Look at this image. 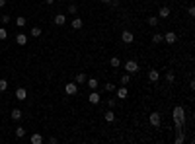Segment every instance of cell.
<instances>
[{
	"mask_svg": "<svg viewBox=\"0 0 195 144\" xmlns=\"http://www.w3.org/2000/svg\"><path fill=\"white\" fill-rule=\"evenodd\" d=\"M174 123H176V131L182 132V127L186 123V111H183L182 105H176L174 107Z\"/></svg>",
	"mask_w": 195,
	"mask_h": 144,
	"instance_id": "6da1fadb",
	"label": "cell"
},
{
	"mask_svg": "<svg viewBox=\"0 0 195 144\" xmlns=\"http://www.w3.org/2000/svg\"><path fill=\"white\" fill-rule=\"evenodd\" d=\"M125 70H127V74H137L141 70L139 62H137V61H127V62H125Z\"/></svg>",
	"mask_w": 195,
	"mask_h": 144,
	"instance_id": "7a4b0ae2",
	"label": "cell"
},
{
	"mask_svg": "<svg viewBox=\"0 0 195 144\" xmlns=\"http://www.w3.org/2000/svg\"><path fill=\"white\" fill-rule=\"evenodd\" d=\"M148 123H150L152 127H154V129H158V127L162 125V117H160V113H158V111L150 113V117H148Z\"/></svg>",
	"mask_w": 195,
	"mask_h": 144,
	"instance_id": "3957f363",
	"label": "cell"
},
{
	"mask_svg": "<svg viewBox=\"0 0 195 144\" xmlns=\"http://www.w3.org/2000/svg\"><path fill=\"white\" fill-rule=\"evenodd\" d=\"M121 41L129 45V43H133V41H135V35L131 33V31H127V29H125V31H121Z\"/></svg>",
	"mask_w": 195,
	"mask_h": 144,
	"instance_id": "277c9868",
	"label": "cell"
},
{
	"mask_svg": "<svg viewBox=\"0 0 195 144\" xmlns=\"http://www.w3.org/2000/svg\"><path fill=\"white\" fill-rule=\"evenodd\" d=\"M65 92H66L68 95H76V94H78V84H76V82L66 84V86H65Z\"/></svg>",
	"mask_w": 195,
	"mask_h": 144,
	"instance_id": "5b68a950",
	"label": "cell"
},
{
	"mask_svg": "<svg viewBox=\"0 0 195 144\" xmlns=\"http://www.w3.org/2000/svg\"><path fill=\"white\" fill-rule=\"evenodd\" d=\"M162 37H164V41H166L168 45H172V43H176V41H178V35L174 33V31H166Z\"/></svg>",
	"mask_w": 195,
	"mask_h": 144,
	"instance_id": "8992f818",
	"label": "cell"
},
{
	"mask_svg": "<svg viewBox=\"0 0 195 144\" xmlns=\"http://www.w3.org/2000/svg\"><path fill=\"white\" fill-rule=\"evenodd\" d=\"M16 99H20V101L28 99V92H25V88H18V90H16Z\"/></svg>",
	"mask_w": 195,
	"mask_h": 144,
	"instance_id": "52a82bcc",
	"label": "cell"
},
{
	"mask_svg": "<svg viewBox=\"0 0 195 144\" xmlns=\"http://www.w3.org/2000/svg\"><path fill=\"white\" fill-rule=\"evenodd\" d=\"M158 78H160L158 70H156V68H150V70H148V80H150L152 84H156V82H158Z\"/></svg>",
	"mask_w": 195,
	"mask_h": 144,
	"instance_id": "ba28073f",
	"label": "cell"
},
{
	"mask_svg": "<svg viewBox=\"0 0 195 144\" xmlns=\"http://www.w3.org/2000/svg\"><path fill=\"white\" fill-rule=\"evenodd\" d=\"M115 92H117V98L119 99H127V95H129V92H127V88H125V86L115 88Z\"/></svg>",
	"mask_w": 195,
	"mask_h": 144,
	"instance_id": "9c48e42d",
	"label": "cell"
},
{
	"mask_svg": "<svg viewBox=\"0 0 195 144\" xmlns=\"http://www.w3.org/2000/svg\"><path fill=\"white\" fill-rule=\"evenodd\" d=\"M170 6H160V12H158V18H162V20H166L168 16H170Z\"/></svg>",
	"mask_w": 195,
	"mask_h": 144,
	"instance_id": "30bf717a",
	"label": "cell"
},
{
	"mask_svg": "<svg viewBox=\"0 0 195 144\" xmlns=\"http://www.w3.org/2000/svg\"><path fill=\"white\" fill-rule=\"evenodd\" d=\"M99 101H102V98H99V94L96 92V90H92V94H90V103H92V105H98Z\"/></svg>",
	"mask_w": 195,
	"mask_h": 144,
	"instance_id": "8fae6325",
	"label": "cell"
},
{
	"mask_svg": "<svg viewBox=\"0 0 195 144\" xmlns=\"http://www.w3.org/2000/svg\"><path fill=\"white\" fill-rule=\"evenodd\" d=\"M70 25H72V29H82V25H84V20H80V18H74L70 22Z\"/></svg>",
	"mask_w": 195,
	"mask_h": 144,
	"instance_id": "7c38bea8",
	"label": "cell"
},
{
	"mask_svg": "<svg viewBox=\"0 0 195 144\" xmlns=\"http://www.w3.org/2000/svg\"><path fill=\"white\" fill-rule=\"evenodd\" d=\"M16 43H18V45H25V43H28V35H25V33H18V35H16Z\"/></svg>",
	"mask_w": 195,
	"mask_h": 144,
	"instance_id": "4fadbf2b",
	"label": "cell"
},
{
	"mask_svg": "<svg viewBox=\"0 0 195 144\" xmlns=\"http://www.w3.org/2000/svg\"><path fill=\"white\" fill-rule=\"evenodd\" d=\"M55 24H57V25H65V24H66L65 14H57V16H55Z\"/></svg>",
	"mask_w": 195,
	"mask_h": 144,
	"instance_id": "5bb4252c",
	"label": "cell"
},
{
	"mask_svg": "<svg viewBox=\"0 0 195 144\" xmlns=\"http://www.w3.org/2000/svg\"><path fill=\"white\" fill-rule=\"evenodd\" d=\"M31 144H43V136H41L39 132H35V135H31Z\"/></svg>",
	"mask_w": 195,
	"mask_h": 144,
	"instance_id": "9a60e30c",
	"label": "cell"
},
{
	"mask_svg": "<svg viewBox=\"0 0 195 144\" xmlns=\"http://www.w3.org/2000/svg\"><path fill=\"white\" fill-rule=\"evenodd\" d=\"M86 84H88V88H90V90H96V88L99 86V82H98L96 78H90V80H86Z\"/></svg>",
	"mask_w": 195,
	"mask_h": 144,
	"instance_id": "2e32d148",
	"label": "cell"
},
{
	"mask_svg": "<svg viewBox=\"0 0 195 144\" xmlns=\"http://www.w3.org/2000/svg\"><path fill=\"white\" fill-rule=\"evenodd\" d=\"M86 80H88V76H86L84 72H80V74H76V80H74V82H76V84H86Z\"/></svg>",
	"mask_w": 195,
	"mask_h": 144,
	"instance_id": "e0dca14e",
	"label": "cell"
},
{
	"mask_svg": "<svg viewBox=\"0 0 195 144\" xmlns=\"http://www.w3.org/2000/svg\"><path fill=\"white\" fill-rule=\"evenodd\" d=\"M25 24H28V20H25L24 16H18V18H16V25H18V28H25Z\"/></svg>",
	"mask_w": 195,
	"mask_h": 144,
	"instance_id": "ac0fdd59",
	"label": "cell"
},
{
	"mask_svg": "<svg viewBox=\"0 0 195 144\" xmlns=\"http://www.w3.org/2000/svg\"><path fill=\"white\" fill-rule=\"evenodd\" d=\"M162 41H164V37H162V33H154V35H152V43H154V45L162 43Z\"/></svg>",
	"mask_w": 195,
	"mask_h": 144,
	"instance_id": "d6986e66",
	"label": "cell"
},
{
	"mask_svg": "<svg viewBox=\"0 0 195 144\" xmlns=\"http://www.w3.org/2000/svg\"><path fill=\"white\" fill-rule=\"evenodd\" d=\"M105 121H107V123H113V121H115V113H113L111 109L105 111Z\"/></svg>",
	"mask_w": 195,
	"mask_h": 144,
	"instance_id": "ffe728a7",
	"label": "cell"
},
{
	"mask_svg": "<svg viewBox=\"0 0 195 144\" xmlns=\"http://www.w3.org/2000/svg\"><path fill=\"white\" fill-rule=\"evenodd\" d=\"M22 119V111L20 109H12V121H20Z\"/></svg>",
	"mask_w": 195,
	"mask_h": 144,
	"instance_id": "44dd1931",
	"label": "cell"
},
{
	"mask_svg": "<svg viewBox=\"0 0 195 144\" xmlns=\"http://www.w3.org/2000/svg\"><path fill=\"white\" fill-rule=\"evenodd\" d=\"M174 80H176V74H174L172 70H168V72H166V82H168V84H174Z\"/></svg>",
	"mask_w": 195,
	"mask_h": 144,
	"instance_id": "7402d4cb",
	"label": "cell"
},
{
	"mask_svg": "<svg viewBox=\"0 0 195 144\" xmlns=\"http://www.w3.org/2000/svg\"><path fill=\"white\" fill-rule=\"evenodd\" d=\"M158 24H160V22H158L156 16H150V18H148V25H150V28H156Z\"/></svg>",
	"mask_w": 195,
	"mask_h": 144,
	"instance_id": "603a6c76",
	"label": "cell"
},
{
	"mask_svg": "<svg viewBox=\"0 0 195 144\" xmlns=\"http://www.w3.org/2000/svg\"><path fill=\"white\" fill-rule=\"evenodd\" d=\"M109 65H111L113 68H119V66H121V61H119V57H113L111 61H109Z\"/></svg>",
	"mask_w": 195,
	"mask_h": 144,
	"instance_id": "cb8c5ba5",
	"label": "cell"
},
{
	"mask_svg": "<svg viewBox=\"0 0 195 144\" xmlns=\"http://www.w3.org/2000/svg\"><path fill=\"white\" fill-rule=\"evenodd\" d=\"M129 80H131V74H127V72L121 74V84H123V86H125V84H129Z\"/></svg>",
	"mask_w": 195,
	"mask_h": 144,
	"instance_id": "d4e9b609",
	"label": "cell"
},
{
	"mask_svg": "<svg viewBox=\"0 0 195 144\" xmlns=\"http://www.w3.org/2000/svg\"><path fill=\"white\" fill-rule=\"evenodd\" d=\"M16 136H18V138L25 136V129H24V127H18V129H16Z\"/></svg>",
	"mask_w": 195,
	"mask_h": 144,
	"instance_id": "484cf974",
	"label": "cell"
},
{
	"mask_svg": "<svg viewBox=\"0 0 195 144\" xmlns=\"http://www.w3.org/2000/svg\"><path fill=\"white\" fill-rule=\"evenodd\" d=\"M29 35H31V37H39V35H41V29H39V28H31Z\"/></svg>",
	"mask_w": 195,
	"mask_h": 144,
	"instance_id": "4316f807",
	"label": "cell"
},
{
	"mask_svg": "<svg viewBox=\"0 0 195 144\" xmlns=\"http://www.w3.org/2000/svg\"><path fill=\"white\" fill-rule=\"evenodd\" d=\"M8 90V82L6 80H0V92H6Z\"/></svg>",
	"mask_w": 195,
	"mask_h": 144,
	"instance_id": "83f0119b",
	"label": "cell"
},
{
	"mask_svg": "<svg viewBox=\"0 0 195 144\" xmlns=\"http://www.w3.org/2000/svg\"><path fill=\"white\" fill-rule=\"evenodd\" d=\"M6 37H8V31L4 29V28H0V41H4Z\"/></svg>",
	"mask_w": 195,
	"mask_h": 144,
	"instance_id": "f1b7e54d",
	"label": "cell"
},
{
	"mask_svg": "<svg viewBox=\"0 0 195 144\" xmlns=\"http://www.w3.org/2000/svg\"><path fill=\"white\" fill-rule=\"evenodd\" d=\"M78 12V6H74V4H72V6H68V14H72V16H74Z\"/></svg>",
	"mask_w": 195,
	"mask_h": 144,
	"instance_id": "f546056e",
	"label": "cell"
},
{
	"mask_svg": "<svg viewBox=\"0 0 195 144\" xmlns=\"http://www.w3.org/2000/svg\"><path fill=\"white\" fill-rule=\"evenodd\" d=\"M0 22H2V24H10V16H8V14H4L2 18H0Z\"/></svg>",
	"mask_w": 195,
	"mask_h": 144,
	"instance_id": "4dcf8cb0",
	"label": "cell"
},
{
	"mask_svg": "<svg viewBox=\"0 0 195 144\" xmlns=\"http://www.w3.org/2000/svg\"><path fill=\"white\" fill-rule=\"evenodd\" d=\"M105 90L107 92H115V84H105Z\"/></svg>",
	"mask_w": 195,
	"mask_h": 144,
	"instance_id": "1f68e13d",
	"label": "cell"
},
{
	"mask_svg": "<svg viewBox=\"0 0 195 144\" xmlns=\"http://www.w3.org/2000/svg\"><path fill=\"white\" fill-rule=\"evenodd\" d=\"M115 103H117L115 99H107V105H109V109H113V107H115Z\"/></svg>",
	"mask_w": 195,
	"mask_h": 144,
	"instance_id": "d6a6232c",
	"label": "cell"
},
{
	"mask_svg": "<svg viewBox=\"0 0 195 144\" xmlns=\"http://www.w3.org/2000/svg\"><path fill=\"white\" fill-rule=\"evenodd\" d=\"M187 12H189V16H195V8H193V6H189Z\"/></svg>",
	"mask_w": 195,
	"mask_h": 144,
	"instance_id": "836d02e7",
	"label": "cell"
},
{
	"mask_svg": "<svg viewBox=\"0 0 195 144\" xmlns=\"http://www.w3.org/2000/svg\"><path fill=\"white\" fill-rule=\"evenodd\" d=\"M43 2L47 4V6H51V4H53V2H55V0H43Z\"/></svg>",
	"mask_w": 195,
	"mask_h": 144,
	"instance_id": "e575fe53",
	"label": "cell"
},
{
	"mask_svg": "<svg viewBox=\"0 0 195 144\" xmlns=\"http://www.w3.org/2000/svg\"><path fill=\"white\" fill-rule=\"evenodd\" d=\"M6 6V0H0V8H4Z\"/></svg>",
	"mask_w": 195,
	"mask_h": 144,
	"instance_id": "d590c367",
	"label": "cell"
},
{
	"mask_svg": "<svg viewBox=\"0 0 195 144\" xmlns=\"http://www.w3.org/2000/svg\"><path fill=\"white\" fill-rule=\"evenodd\" d=\"M102 2L105 4V6H107V4H111V0H102Z\"/></svg>",
	"mask_w": 195,
	"mask_h": 144,
	"instance_id": "8d00e7d4",
	"label": "cell"
},
{
	"mask_svg": "<svg viewBox=\"0 0 195 144\" xmlns=\"http://www.w3.org/2000/svg\"><path fill=\"white\" fill-rule=\"evenodd\" d=\"M59 2H62V0H59Z\"/></svg>",
	"mask_w": 195,
	"mask_h": 144,
	"instance_id": "74e56055",
	"label": "cell"
}]
</instances>
